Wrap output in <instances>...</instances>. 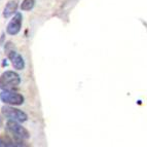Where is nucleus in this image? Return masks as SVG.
Instances as JSON below:
<instances>
[{
	"mask_svg": "<svg viewBox=\"0 0 147 147\" xmlns=\"http://www.w3.org/2000/svg\"><path fill=\"white\" fill-rule=\"evenodd\" d=\"M21 84L20 75L15 71L7 70L0 75V88L2 90H15Z\"/></svg>",
	"mask_w": 147,
	"mask_h": 147,
	"instance_id": "obj_1",
	"label": "nucleus"
},
{
	"mask_svg": "<svg viewBox=\"0 0 147 147\" xmlns=\"http://www.w3.org/2000/svg\"><path fill=\"white\" fill-rule=\"evenodd\" d=\"M6 131L8 132V134L20 141L28 140L30 138V133L28 132L27 129L22 127V125H20L17 120L8 119L6 121Z\"/></svg>",
	"mask_w": 147,
	"mask_h": 147,
	"instance_id": "obj_2",
	"label": "nucleus"
},
{
	"mask_svg": "<svg viewBox=\"0 0 147 147\" xmlns=\"http://www.w3.org/2000/svg\"><path fill=\"white\" fill-rule=\"evenodd\" d=\"M0 101L7 105L20 106L24 104L25 98L22 94L15 92L13 90H2L0 93Z\"/></svg>",
	"mask_w": 147,
	"mask_h": 147,
	"instance_id": "obj_3",
	"label": "nucleus"
},
{
	"mask_svg": "<svg viewBox=\"0 0 147 147\" xmlns=\"http://www.w3.org/2000/svg\"><path fill=\"white\" fill-rule=\"evenodd\" d=\"M1 113L5 118L17 120L19 123H25L28 120L27 113H25L24 111L18 109V108H15L12 105L3 106L1 108Z\"/></svg>",
	"mask_w": 147,
	"mask_h": 147,
	"instance_id": "obj_4",
	"label": "nucleus"
},
{
	"mask_svg": "<svg viewBox=\"0 0 147 147\" xmlns=\"http://www.w3.org/2000/svg\"><path fill=\"white\" fill-rule=\"evenodd\" d=\"M22 22H23V17L21 12H17L13 18L9 21V23L6 26V33L10 36H15L20 33L21 29H22Z\"/></svg>",
	"mask_w": 147,
	"mask_h": 147,
	"instance_id": "obj_5",
	"label": "nucleus"
},
{
	"mask_svg": "<svg viewBox=\"0 0 147 147\" xmlns=\"http://www.w3.org/2000/svg\"><path fill=\"white\" fill-rule=\"evenodd\" d=\"M7 58L9 59L12 67H13L16 70H23V69L25 68L24 58H23L19 53L16 52V51H13V49L7 51Z\"/></svg>",
	"mask_w": 147,
	"mask_h": 147,
	"instance_id": "obj_6",
	"label": "nucleus"
},
{
	"mask_svg": "<svg viewBox=\"0 0 147 147\" xmlns=\"http://www.w3.org/2000/svg\"><path fill=\"white\" fill-rule=\"evenodd\" d=\"M16 146H26L23 141L16 139L13 136L7 134L0 135V147H16Z\"/></svg>",
	"mask_w": 147,
	"mask_h": 147,
	"instance_id": "obj_7",
	"label": "nucleus"
},
{
	"mask_svg": "<svg viewBox=\"0 0 147 147\" xmlns=\"http://www.w3.org/2000/svg\"><path fill=\"white\" fill-rule=\"evenodd\" d=\"M18 9V1L17 0H10L6 3L4 9H3V18L5 19H9L10 17H12L13 15L17 13Z\"/></svg>",
	"mask_w": 147,
	"mask_h": 147,
	"instance_id": "obj_8",
	"label": "nucleus"
},
{
	"mask_svg": "<svg viewBox=\"0 0 147 147\" xmlns=\"http://www.w3.org/2000/svg\"><path fill=\"white\" fill-rule=\"evenodd\" d=\"M35 5V0H23L21 3V10L23 11H29V10L33 9Z\"/></svg>",
	"mask_w": 147,
	"mask_h": 147,
	"instance_id": "obj_9",
	"label": "nucleus"
}]
</instances>
